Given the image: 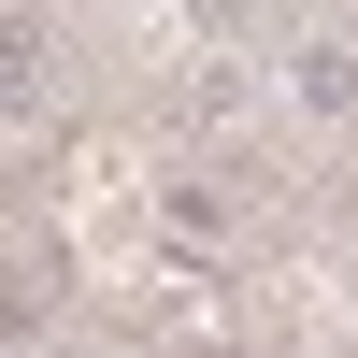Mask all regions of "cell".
Masks as SVG:
<instances>
[{"label": "cell", "mask_w": 358, "mask_h": 358, "mask_svg": "<svg viewBox=\"0 0 358 358\" xmlns=\"http://www.w3.org/2000/svg\"><path fill=\"white\" fill-rule=\"evenodd\" d=\"M143 229H158L172 258H201V273H215V258L244 244V201H229V172H215V158H172L158 187H143Z\"/></svg>", "instance_id": "1"}, {"label": "cell", "mask_w": 358, "mask_h": 358, "mask_svg": "<svg viewBox=\"0 0 358 358\" xmlns=\"http://www.w3.org/2000/svg\"><path fill=\"white\" fill-rule=\"evenodd\" d=\"M273 101L301 129H358V29H287L273 43Z\"/></svg>", "instance_id": "2"}, {"label": "cell", "mask_w": 358, "mask_h": 358, "mask_svg": "<svg viewBox=\"0 0 358 358\" xmlns=\"http://www.w3.org/2000/svg\"><path fill=\"white\" fill-rule=\"evenodd\" d=\"M57 72H72V15L0 0V115H57Z\"/></svg>", "instance_id": "3"}, {"label": "cell", "mask_w": 358, "mask_h": 358, "mask_svg": "<svg viewBox=\"0 0 358 358\" xmlns=\"http://www.w3.org/2000/svg\"><path fill=\"white\" fill-rule=\"evenodd\" d=\"M0 344H15V358H43V344H57V258H43V244L0 273Z\"/></svg>", "instance_id": "4"}, {"label": "cell", "mask_w": 358, "mask_h": 358, "mask_svg": "<svg viewBox=\"0 0 358 358\" xmlns=\"http://www.w3.org/2000/svg\"><path fill=\"white\" fill-rule=\"evenodd\" d=\"M172 358H258V344H244V330H187Z\"/></svg>", "instance_id": "5"}, {"label": "cell", "mask_w": 358, "mask_h": 358, "mask_svg": "<svg viewBox=\"0 0 358 358\" xmlns=\"http://www.w3.org/2000/svg\"><path fill=\"white\" fill-rule=\"evenodd\" d=\"M0 358H15V344H0Z\"/></svg>", "instance_id": "6"}]
</instances>
